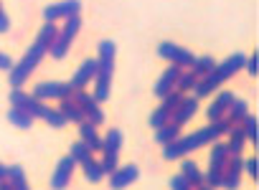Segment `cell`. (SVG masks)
<instances>
[{
	"mask_svg": "<svg viewBox=\"0 0 259 190\" xmlns=\"http://www.w3.org/2000/svg\"><path fill=\"white\" fill-rule=\"evenodd\" d=\"M178 74H181V69H178V66H173V64H170V66H168V69H165V71L160 74V79L155 81V94H158L160 99H163L165 94H170V91L176 89Z\"/></svg>",
	"mask_w": 259,
	"mask_h": 190,
	"instance_id": "16",
	"label": "cell"
},
{
	"mask_svg": "<svg viewBox=\"0 0 259 190\" xmlns=\"http://www.w3.org/2000/svg\"><path fill=\"white\" fill-rule=\"evenodd\" d=\"M229 134V152L231 155H241V150H244V145H246V137H244V129L239 127V124H231V129L226 132Z\"/></svg>",
	"mask_w": 259,
	"mask_h": 190,
	"instance_id": "25",
	"label": "cell"
},
{
	"mask_svg": "<svg viewBox=\"0 0 259 190\" xmlns=\"http://www.w3.org/2000/svg\"><path fill=\"white\" fill-rule=\"evenodd\" d=\"M8 185L11 190H28V177H26V170L23 165H11L8 167Z\"/></svg>",
	"mask_w": 259,
	"mask_h": 190,
	"instance_id": "21",
	"label": "cell"
},
{
	"mask_svg": "<svg viewBox=\"0 0 259 190\" xmlns=\"http://www.w3.org/2000/svg\"><path fill=\"white\" fill-rule=\"evenodd\" d=\"M203 185H208V187H221V170L208 167V172L203 175Z\"/></svg>",
	"mask_w": 259,
	"mask_h": 190,
	"instance_id": "34",
	"label": "cell"
},
{
	"mask_svg": "<svg viewBox=\"0 0 259 190\" xmlns=\"http://www.w3.org/2000/svg\"><path fill=\"white\" fill-rule=\"evenodd\" d=\"M79 11H81V0H61V3H51V6L44 8V18L56 23V21H64V18L79 13Z\"/></svg>",
	"mask_w": 259,
	"mask_h": 190,
	"instance_id": "10",
	"label": "cell"
},
{
	"mask_svg": "<svg viewBox=\"0 0 259 190\" xmlns=\"http://www.w3.org/2000/svg\"><path fill=\"white\" fill-rule=\"evenodd\" d=\"M158 56L165 59V61H170V64L178 66V69H191L193 61H196V56H193L188 49H183V46H178V43H170V41H163V43L158 46Z\"/></svg>",
	"mask_w": 259,
	"mask_h": 190,
	"instance_id": "7",
	"label": "cell"
},
{
	"mask_svg": "<svg viewBox=\"0 0 259 190\" xmlns=\"http://www.w3.org/2000/svg\"><path fill=\"white\" fill-rule=\"evenodd\" d=\"M241 155H229L224 170H221V187H239L241 182Z\"/></svg>",
	"mask_w": 259,
	"mask_h": 190,
	"instance_id": "13",
	"label": "cell"
},
{
	"mask_svg": "<svg viewBox=\"0 0 259 190\" xmlns=\"http://www.w3.org/2000/svg\"><path fill=\"white\" fill-rule=\"evenodd\" d=\"M6 177H8V165L0 162V180H6Z\"/></svg>",
	"mask_w": 259,
	"mask_h": 190,
	"instance_id": "40",
	"label": "cell"
},
{
	"mask_svg": "<svg viewBox=\"0 0 259 190\" xmlns=\"http://www.w3.org/2000/svg\"><path fill=\"white\" fill-rule=\"evenodd\" d=\"M94 76H97V59H87L76 69V74L71 76V86L74 89H87L89 81H94Z\"/></svg>",
	"mask_w": 259,
	"mask_h": 190,
	"instance_id": "15",
	"label": "cell"
},
{
	"mask_svg": "<svg viewBox=\"0 0 259 190\" xmlns=\"http://www.w3.org/2000/svg\"><path fill=\"white\" fill-rule=\"evenodd\" d=\"M249 114V104L244 102V99H234L231 104H229V109H226V119L231 122V124H241V119Z\"/></svg>",
	"mask_w": 259,
	"mask_h": 190,
	"instance_id": "24",
	"label": "cell"
},
{
	"mask_svg": "<svg viewBox=\"0 0 259 190\" xmlns=\"http://www.w3.org/2000/svg\"><path fill=\"white\" fill-rule=\"evenodd\" d=\"M56 31H59V28H56L51 21H46V26L38 31V36H36L33 46H28V51L23 54V59H21L18 64H13V66H11V71H8V84H11L13 89L23 86V84L28 81V76L36 71V66L44 61V56L49 54V46H51V41H54Z\"/></svg>",
	"mask_w": 259,
	"mask_h": 190,
	"instance_id": "1",
	"label": "cell"
},
{
	"mask_svg": "<svg viewBox=\"0 0 259 190\" xmlns=\"http://www.w3.org/2000/svg\"><path fill=\"white\" fill-rule=\"evenodd\" d=\"M256 165H259V160H256V157H249V160H244V162H241V170H246V172H249V177H251L254 182H256V177H259Z\"/></svg>",
	"mask_w": 259,
	"mask_h": 190,
	"instance_id": "35",
	"label": "cell"
},
{
	"mask_svg": "<svg viewBox=\"0 0 259 190\" xmlns=\"http://www.w3.org/2000/svg\"><path fill=\"white\" fill-rule=\"evenodd\" d=\"M74 94V86H71V81H41V84H36V89H33V97L36 99H41V102H51V99H66V97H71Z\"/></svg>",
	"mask_w": 259,
	"mask_h": 190,
	"instance_id": "8",
	"label": "cell"
},
{
	"mask_svg": "<svg viewBox=\"0 0 259 190\" xmlns=\"http://www.w3.org/2000/svg\"><path fill=\"white\" fill-rule=\"evenodd\" d=\"M41 119H44V122H46L49 127H54V129H61V127H66V119H64V114H61L59 109L49 107V104H46V109H44Z\"/></svg>",
	"mask_w": 259,
	"mask_h": 190,
	"instance_id": "28",
	"label": "cell"
},
{
	"mask_svg": "<svg viewBox=\"0 0 259 190\" xmlns=\"http://www.w3.org/2000/svg\"><path fill=\"white\" fill-rule=\"evenodd\" d=\"M69 155H71V157L76 160V165H79V162H84V160H87V157L92 155V150H89V147H87V145H84V142L79 139V142H74V145H71Z\"/></svg>",
	"mask_w": 259,
	"mask_h": 190,
	"instance_id": "32",
	"label": "cell"
},
{
	"mask_svg": "<svg viewBox=\"0 0 259 190\" xmlns=\"http://www.w3.org/2000/svg\"><path fill=\"white\" fill-rule=\"evenodd\" d=\"M11 31V18L6 11H0V33H8Z\"/></svg>",
	"mask_w": 259,
	"mask_h": 190,
	"instance_id": "38",
	"label": "cell"
},
{
	"mask_svg": "<svg viewBox=\"0 0 259 190\" xmlns=\"http://www.w3.org/2000/svg\"><path fill=\"white\" fill-rule=\"evenodd\" d=\"M256 117L254 114H246L244 119H241V129H244V137H246V142H251V145H256L259 142V137H256Z\"/></svg>",
	"mask_w": 259,
	"mask_h": 190,
	"instance_id": "31",
	"label": "cell"
},
{
	"mask_svg": "<svg viewBox=\"0 0 259 190\" xmlns=\"http://www.w3.org/2000/svg\"><path fill=\"white\" fill-rule=\"evenodd\" d=\"M198 112V99L196 97H183L181 99V104L173 109V114H170V122H176L178 127H183V124H188L191 122V117Z\"/></svg>",
	"mask_w": 259,
	"mask_h": 190,
	"instance_id": "14",
	"label": "cell"
},
{
	"mask_svg": "<svg viewBox=\"0 0 259 190\" xmlns=\"http://www.w3.org/2000/svg\"><path fill=\"white\" fill-rule=\"evenodd\" d=\"M79 134H81V142L94 152V150H102V137L97 134V124H92L89 119H81L79 122Z\"/></svg>",
	"mask_w": 259,
	"mask_h": 190,
	"instance_id": "18",
	"label": "cell"
},
{
	"mask_svg": "<svg viewBox=\"0 0 259 190\" xmlns=\"http://www.w3.org/2000/svg\"><path fill=\"white\" fill-rule=\"evenodd\" d=\"M79 28H81V18H79V13L64 18V28L56 31V36H54V41H51V46H49V54H51L54 59H64V56L69 54V46H71V41L76 38Z\"/></svg>",
	"mask_w": 259,
	"mask_h": 190,
	"instance_id": "4",
	"label": "cell"
},
{
	"mask_svg": "<svg viewBox=\"0 0 259 190\" xmlns=\"http://www.w3.org/2000/svg\"><path fill=\"white\" fill-rule=\"evenodd\" d=\"M165 122H170V112H168V109H163V107H158V109L150 114V127H155V129H158V127H163Z\"/></svg>",
	"mask_w": 259,
	"mask_h": 190,
	"instance_id": "33",
	"label": "cell"
},
{
	"mask_svg": "<svg viewBox=\"0 0 259 190\" xmlns=\"http://www.w3.org/2000/svg\"><path fill=\"white\" fill-rule=\"evenodd\" d=\"M81 167H84V175H87V180L89 182H99L102 177H104V170H102V162H97L92 155L84 160V162H79Z\"/></svg>",
	"mask_w": 259,
	"mask_h": 190,
	"instance_id": "27",
	"label": "cell"
},
{
	"mask_svg": "<svg viewBox=\"0 0 259 190\" xmlns=\"http://www.w3.org/2000/svg\"><path fill=\"white\" fill-rule=\"evenodd\" d=\"M213 66H216V61H213L211 56H196V61H193L191 71H193L196 76H206V74H211V71H213Z\"/></svg>",
	"mask_w": 259,
	"mask_h": 190,
	"instance_id": "30",
	"label": "cell"
},
{
	"mask_svg": "<svg viewBox=\"0 0 259 190\" xmlns=\"http://www.w3.org/2000/svg\"><path fill=\"white\" fill-rule=\"evenodd\" d=\"M176 137H181V127H178L176 122H165L163 127L155 129V142H158V145H168V142H173Z\"/></svg>",
	"mask_w": 259,
	"mask_h": 190,
	"instance_id": "26",
	"label": "cell"
},
{
	"mask_svg": "<svg viewBox=\"0 0 259 190\" xmlns=\"http://www.w3.org/2000/svg\"><path fill=\"white\" fill-rule=\"evenodd\" d=\"M229 129H231V122H229L226 117L213 119L208 127L196 129V132H191V134H186V137H176L173 142L163 145V157H165V160H181V157H186L188 152H193V150H198V147H206V145L221 139Z\"/></svg>",
	"mask_w": 259,
	"mask_h": 190,
	"instance_id": "2",
	"label": "cell"
},
{
	"mask_svg": "<svg viewBox=\"0 0 259 190\" xmlns=\"http://www.w3.org/2000/svg\"><path fill=\"white\" fill-rule=\"evenodd\" d=\"M11 66H13V59L6 56V54H0V71H11Z\"/></svg>",
	"mask_w": 259,
	"mask_h": 190,
	"instance_id": "39",
	"label": "cell"
},
{
	"mask_svg": "<svg viewBox=\"0 0 259 190\" xmlns=\"http://www.w3.org/2000/svg\"><path fill=\"white\" fill-rule=\"evenodd\" d=\"M244 61H246V56H244V54H231L229 59H224L221 64H216V66H213V71H211L208 76L221 86V84H226L236 71H241V69H244Z\"/></svg>",
	"mask_w": 259,
	"mask_h": 190,
	"instance_id": "9",
	"label": "cell"
},
{
	"mask_svg": "<svg viewBox=\"0 0 259 190\" xmlns=\"http://www.w3.org/2000/svg\"><path fill=\"white\" fill-rule=\"evenodd\" d=\"M122 142H124V134H122V129H117V127H112V129L102 137V152H104V157H102V170H104V175H109V172L119 165Z\"/></svg>",
	"mask_w": 259,
	"mask_h": 190,
	"instance_id": "5",
	"label": "cell"
},
{
	"mask_svg": "<svg viewBox=\"0 0 259 190\" xmlns=\"http://www.w3.org/2000/svg\"><path fill=\"white\" fill-rule=\"evenodd\" d=\"M0 11H3V8H0Z\"/></svg>",
	"mask_w": 259,
	"mask_h": 190,
	"instance_id": "41",
	"label": "cell"
},
{
	"mask_svg": "<svg viewBox=\"0 0 259 190\" xmlns=\"http://www.w3.org/2000/svg\"><path fill=\"white\" fill-rule=\"evenodd\" d=\"M234 99H236V97H234V91H221V94L213 99V104L206 109V114H208V122H213V119H221V117L226 114L229 104H231Z\"/></svg>",
	"mask_w": 259,
	"mask_h": 190,
	"instance_id": "17",
	"label": "cell"
},
{
	"mask_svg": "<svg viewBox=\"0 0 259 190\" xmlns=\"http://www.w3.org/2000/svg\"><path fill=\"white\" fill-rule=\"evenodd\" d=\"M170 187H176V190H188L191 182H188L183 175H173V177H170Z\"/></svg>",
	"mask_w": 259,
	"mask_h": 190,
	"instance_id": "37",
	"label": "cell"
},
{
	"mask_svg": "<svg viewBox=\"0 0 259 190\" xmlns=\"http://www.w3.org/2000/svg\"><path fill=\"white\" fill-rule=\"evenodd\" d=\"M71 99L79 104V109L84 112V119H89L92 124H104V112H102V107H99V102L94 99V94H89L87 89H74V94H71Z\"/></svg>",
	"mask_w": 259,
	"mask_h": 190,
	"instance_id": "6",
	"label": "cell"
},
{
	"mask_svg": "<svg viewBox=\"0 0 259 190\" xmlns=\"http://www.w3.org/2000/svg\"><path fill=\"white\" fill-rule=\"evenodd\" d=\"M213 147H211V155H208V167H213V170H224V165H226V160H229V147L224 145V142H211Z\"/></svg>",
	"mask_w": 259,
	"mask_h": 190,
	"instance_id": "19",
	"label": "cell"
},
{
	"mask_svg": "<svg viewBox=\"0 0 259 190\" xmlns=\"http://www.w3.org/2000/svg\"><path fill=\"white\" fill-rule=\"evenodd\" d=\"M59 112L64 114V119H66V122H76V124H79V122L84 119V112L79 109V104H76L71 97L59 99Z\"/></svg>",
	"mask_w": 259,
	"mask_h": 190,
	"instance_id": "20",
	"label": "cell"
},
{
	"mask_svg": "<svg viewBox=\"0 0 259 190\" xmlns=\"http://www.w3.org/2000/svg\"><path fill=\"white\" fill-rule=\"evenodd\" d=\"M8 122H11L16 129H31V127H33V117H31L26 109H18V107H11V109H8Z\"/></svg>",
	"mask_w": 259,
	"mask_h": 190,
	"instance_id": "22",
	"label": "cell"
},
{
	"mask_svg": "<svg viewBox=\"0 0 259 190\" xmlns=\"http://www.w3.org/2000/svg\"><path fill=\"white\" fill-rule=\"evenodd\" d=\"M140 177V167L138 165H117L112 172H109V187L119 190V187H127V185H133L135 180Z\"/></svg>",
	"mask_w": 259,
	"mask_h": 190,
	"instance_id": "11",
	"label": "cell"
},
{
	"mask_svg": "<svg viewBox=\"0 0 259 190\" xmlns=\"http://www.w3.org/2000/svg\"><path fill=\"white\" fill-rule=\"evenodd\" d=\"M181 175L191 182V187H201L203 185V175H201V170H198V165L193 160H183L181 162Z\"/></svg>",
	"mask_w": 259,
	"mask_h": 190,
	"instance_id": "23",
	"label": "cell"
},
{
	"mask_svg": "<svg viewBox=\"0 0 259 190\" xmlns=\"http://www.w3.org/2000/svg\"><path fill=\"white\" fill-rule=\"evenodd\" d=\"M256 64H259V56H256V54H251V56L244 61V69H246L251 76H256V71H259V66H256Z\"/></svg>",
	"mask_w": 259,
	"mask_h": 190,
	"instance_id": "36",
	"label": "cell"
},
{
	"mask_svg": "<svg viewBox=\"0 0 259 190\" xmlns=\"http://www.w3.org/2000/svg\"><path fill=\"white\" fill-rule=\"evenodd\" d=\"M196 81H198V76L191 71V69H181V74H178V81H176V89L178 91H191L193 86H196Z\"/></svg>",
	"mask_w": 259,
	"mask_h": 190,
	"instance_id": "29",
	"label": "cell"
},
{
	"mask_svg": "<svg viewBox=\"0 0 259 190\" xmlns=\"http://www.w3.org/2000/svg\"><path fill=\"white\" fill-rule=\"evenodd\" d=\"M114 54H117L114 41H102V43H99V56H97V76H94V99H97L99 104L109 99L112 74H114Z\"/></svg>",
	"mask_w": 259,
	"mask_h": 190,
	"instance_id": "3",
	"label": "cell"
},
{
	"mask_svg": "<svg viewBox=\"0 0 259 190\" xmlns=\"http://www.w3.org/2000/svg\"><path fill=\"white\" fill-rule=\"evenodd\" d=\"M74 167H76V160H74L71 155L61 157V160H59V165H56V170H54V175H51V187H56V190L69 187L71 175H74Z\"/></svg>",
	"mask_w": 259,
	"mask_h": 190,
	"instance_id": "12",
	"label": "cell"
}]
</instances>
